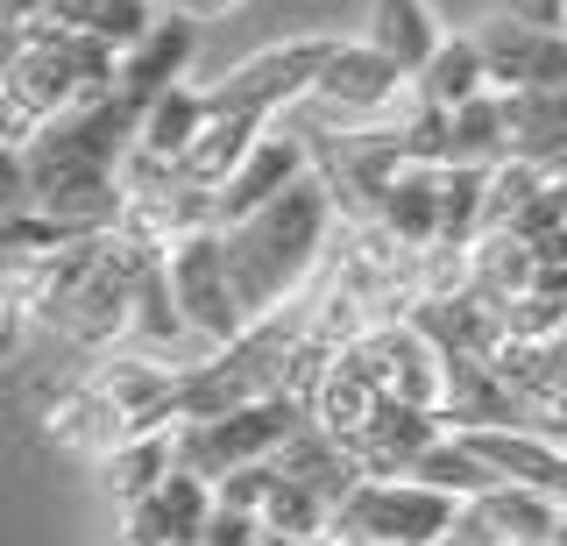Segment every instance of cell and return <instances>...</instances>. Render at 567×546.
<instances>
[{
  "mask_svg": "<svg viewBox=\"0 0 567 546\" xmlns=\"http://www.w3.org/2000/svg\"><path fill=\"white\" fill-rule=\"evenodd\" d=\"M213 235H220V270H227L241 327L270 320V312H284L319 270H327V241H333L327 185L306 171V178L291 192H277L262 214H248L235 227H213Z\"/></svg>",
  "mask_w": 567,
  "mask_h": 546,
  "instance_id": "1",
  "label": "cell"
},
{
  "mask_svg": "<svg viewBox=\"0 0 567 546\" xmlns=\"http://www.w3.org/2000/svg\"><path fill=\"white\" fill-rule=\"evenodd\" d=\"M106 93H114V50L71 37L50 14L43 22H22V50H14V64L0 72V100H8L29 128H43V121H58L71 107H93Z\"/></svg>",
  "mask_w": 567,
  "mask_h": 546,
  "instance_id": "2",
  "label": "cell"
},
{
  "mask_svg": "<svg viewBox=\"0 0 567 546\" xmlns=\"http://www.w3.org/2000/svg\"><path fill=\"white\" fill-rule=\"evenodd\" d=\"M291 433H306V404L277 391V398L235 404V412H220V419H185V426H171V462L185 475H199V483H220V475H235V468L270 462Z\"/></svg>",
  "mask_w": 567,
  "mask_h": 546,
  "instance_id": "3",
  "label": "cell"
},
{
  "mask_svg": "<svg viewBox=\"0 0 567 546\" xmlns=\"http://www.w3.org/2000/svg\"><path fill=\"white\" fill-rule=\"evenodd\" d=\"M454 525V504L412 475H362L327 511V539L341 546H440Z\"/></svg>",
  "mask_w": 567,
  "mask_h": 546,
  "instance_id": "4",
  "label": "cell"
},
{
  "mask_svg": "<svg viewBox=\"0 0 567 546\" xmlns=\"http://www.w3.org/2000/svg\"><path fill=\"white\" fill-rule=\"evenodd\" d=\"M404 93H412V79H404L383 50L333 37L327 64L312 72V85H306L298 107L319 121L312 135H354V128H383V121L404 107Z\"/></svg>",
  "mask_w": 567,
  "mask_h": 546,
  "instance_id": "5",
  "label": "cell"
},
{
  "mask_svg": "<svg viewBox=\"0 0 567 546\" xmlns=\"http://www.w3.org/2000/svg\"><path fill=\"white\" fill-rule=\"evenodd\" d=\"M327 50L333 37H298V43H270V50H256L248 64H235L227 79H213L199 85V100H206V114H248V121H284L306 100V85L312 72L327 64Z\"/></svg>",
  "mask_w": 567,
  "mask_h": 546,
  "instance_id": "6",
  "label": "cell"
},
{
  "mask_svg": "<svg viewBox=\"0 0 567 546\" xmlns=\"http://www.w3.org/2000/svg\"><path fill=\"white\" fill-rule=\"evenodd\" d=\"M348 369L369 383L377 398L390 404H419V412H440V391H447V369H440L433 341L412 327V320H377L362 327L354 341L341 348Z\"/></svg>",
  "mask_w": 567,
  "mask_h": 546,
  "instance_id": "7",
  "label": "cell"
},
{
  "mask_svg": "<svg viewBox=\"0 0 567 546\" xmlns=\"http://www.w3.org/2000/svg\"><path fill=\"white\" fill-rule=\"evenodd\" d=\"M164 285H171V306L185 333L199 348H227L241 333V312H235V291H227V270H220V235L199 227V235H177L164 249Z\"/></svg>",
  "mask_w": 567,
  "mask_h": 546,
  "instance_id": "8",
  "label": "cell"
},
{
  "mask_svg": "<svg viewBox=\"0 0 567 546\" xmlns=\"http://www.w3.org/2000/svg\"><path fill=\"white\" fill-rule=\"evenodd\" d=\"M475 58H483L489 93H567V37H539L504 14H483L468 29Z\"/></svg>",
  "mask_w": 567,
  "mask_h": 546,
  "instance_id": "9",
  "label": "cell"
},
{
  "mask_svg": "<svg viewBox=\"0 0 567 546\" xmlns=\"http://www.w3.org/2000/svg\"><path fill=\"white\" fill-rule=\"evenodd\" d=\"M306 171H312L306 135H291V128H277V121H270V128L248 143L241 164L220 178V192H213V206H206V220H213V227H235V220H248V214H262V206H270L277 192H291Z\"/></svg>",
  "mask_w": 567,
  "mask_h": 546,
  "instance_id": "10",
  "label": "cell"
},
{
  "mask_svg": "<svg viewBox=\"0 0 567 546\" xmlns=\"http://www.w3.org/2000/svg\"><path fill=\"white\" fill-rule=\"evenodd\" d=\"M85 383L114 404L121 433H171V391H177V369L135 356V348H106V356H93V369H85Z\"/></svg>",
  "mask_w": 567,
  "mask_h": 546,
  "instance_id": "11",
  "label": "cell"
},
{
  "mask_svg": "<svg viewBox=\"0 0 567 546\" xmlns=\"http://www.w3.org/2000/svg\"><path fill=\"white\" fill-rule=\"evenodd\" d=\"M192 50H199V22H192V14H156L150 37L114 58V100L142 114L164 85H177L192 72Z\"/></svg>",
  "mask_w": 567,
  "mask_h": 546,
  "instance_id": "12",
  "label": "cell"
},
{
  "mask_svg": "<svg viewBox=\"0 0 567 546\" xmlns=\"http://www.w3.org/2000/svg\"><path fill=\"white\" fill-rule=\"evenodd\" d=\"M206 518H213V483L171 468L150 497L121 504V546H192Z\"/></svg>",
  "mask_w": 567,
  "mask_h": 546,
  "instance_id": "13",
  "label": "cell"
},
{
  "mask_svg": "<svg viewBox=\"0 0 567 546\" xmlns=\"http://www.w3.org/2000/svg\"><path fill=\"white\" fill-rule=\"evenodd\" d=\"M433 440H440V412L377 398V412L362 419V433H354L341 454L354 462V475H404L425 447H433Z\"/></svg>",
  "mask_w": 567,
  "mask_h": 546,
  "instance_id": "14",
  "label": "cell"
},
{
  "mask_svg": "<svg viewBox=\"0 0 567 546\" xmlns=\"http://www.w3.org/2000/svg\"><path fill=\"white\" fill-rule=\"evenodd\" d=\"M504 150L532 171L567 164V93H504Z\"/></svg>",
  "mask_w": 567,
  "mask_h": 546,
  "instance_id": "15",
  "label": "cell"
},
{
  "mask_svg": "<svg viewBox=\"0 0 567 546\" xmlns=\"http://www.w3.org/2000/svg\"><path fill=\"white\" fill-rule=\"evenodd\" d=\"M433 220H440V164H398L377 199V227L398 249H433Z\"/></svg>",
  "mask_w": 567,
  "mask_h": 546,
  "instance_id": "16",
  "label": "cell"
},
{
  "mask_svg": "<svg viewBox=\"0 0 567 546\" xmlns=\"http://www.w3.org/2000/svg\"><path fill=\"white\" fill-rule=\"evenodd\" d=\"M43 433L58 440L64 454H85V462H106V454H114L121 440H128V433H121V419H114V404H106V398H100L85 377L71 383V391H58V398H50V412H43Z\"/></svg>",
  "mask_w": 567,
  "mask_h": 546,
  "instance_id": "17",
  "label": "cell"
},
{
  "mask_svg": "<svg viewBox=\"0 0 567 546\" xmlns=\"http://www.w3.org/2000/svg\"><path fill=\"white\" fill-rule=\"evenodd\" d=\"M298 404H306V426L312 433H327V440H341V447H348V440L362 433V419L377 412V391L348 369V356H327Z\"/></svg>",
  "mask_w": 567,
  "mask_h": 546,
  "instance_id": "18",
  "label": "cell"
},
{
  "mask_svg": "<svg viewBox=\"0 0 567 546\" xmlns=\"http://www.w3.org/2000/svg\"><path fill=\"white\" fill-rule=\"evenodd\" d=\"M199 121H206V100H199V85L192 79H177L164 85V93L150 100V107L135 114V156H150V164H177V156L192 150V135H199Z\"/></svg>",
  "mask_w": 567,
  "mask_h": 546,
  "instance_id": "19",
  "label": "cell"
},
{
  "mask_svg": "<svg viewBox=\"0 0 567 546\" xmlns=\"http://www.w3.org/2000/svg\"><path fill=\"white\" fill-rule=\"evenodd\" d=\"M270 468L284 475V483H298V490H312V497L319 504H341L348 497V490L354 483H362V475H354V462H348V454H341V440H327V433H291V440H284V447L270 454Z\"/></svg>",
  "mask_w": 567,
  "mask_h": 546,
  "instance_id": "20",
  "label": "cell"
},
{
  "mask_svg": "<svg viewBox=\"0 0 567 546\" xmlns=\"http://www.w3.org/2000/svg\"><path fill=\"white\" fill-rule=\"evenodd\" d=\"M447 37V29L433 22V8H425V0H369V50H383L390 64H398L404 79L419 72L425 58H433V43Z\"/></svg>",
  "mask_w": 567,
  "mask_h": 546,
  "instance_id": "21",
  "label": "cell"
},
{
  "mask_svg": "<svg viewBox=\"0 0 567 546\" xmlns=\"http://www.w3.org/2000/svg\"><path fill=\"white\" fill-rule=\"evenodd\" d=\"M156 0H64L58 14H50V22L58 29H71V37H85V43H100V50H135L142 37H150L156 29Z\"/></svg>",
  "mask_w": 567,
  "mask_h": 546,
  "instance_id": "22",
  "label": "cell"
},
{
  "mask_svg": "<svg viewBox=\"0 0 567 546\" xmlns=\"http://www.w3.org/2000/svg\"><path fill=\"white\" fill-rule=\"evenodd\" d=\"M532 270H539V249L518 235H475L468 241V291L483 298V306H511L525 285H532Z\"/></svg>",
  "mask_w": 567,
  "mask_h": 546,
  "instance_id": "23",
  "label": "cell"
},
{
  "mask_svg": "<svg viewBox=\"0 0 567 546\" xmlns=\"http://www.w3.org/2000/svg\"><path fill=\"white\" fill-rule=\"evenodd\" d=\"M412 93L425 100V107H440V114H454L461 100H475V93H489L475 43H468V37H440V43H433V58H425L419 72H412Z\"/></svg>",
  "mask_w": 567,
  "mask_h": 546,
  "instance_id": "24",
  "label": "cell"
},
{
  "mask_svg": "<svg viewBox=\"0 0 567 546\" xmlns=\"http://www.w3.org/2000/svg\"><path fill=\"white\" fill-rule=\"evenodd\" d=\"M504 93H475L447 114V164L461 171H496L504 164Z\"/></svg>",
  "mask_w": 567,
  "mask_h": 546,
  "instance_id": "25",
  "label": "cell"
},
{
  "mask_svg": "<svg viewBox=\"0 0 567 546\" xmlns=\"http://www.w3.org/2000/svg\"><path fill=\"white\" fill-rule=\"evenodd\" d=\"M404 475H412V483H425V490H440L447 504H468V497H483V490H496V475L475 462V447H468L461 433H440Z\"/></svg>",
  "mask_w": 567,
  "mask_h": 546,
  "instance_id": "26",
  "label": "cell"
},
{
  "mask_svg": "<svg viewBox=\"0 0 567 546\" xmlns=\"http://www.w3.org/2000/svg\"><path fill=\"white\" fill-rule=\"evenodd\" d=\"M483 185H489V171L440 164V220H433L440 249H468V241L483 235Z\"/></svg>",
  "mask_w": 567,
  "mask_h": 546,
  "instance_id": "27",
  "label": "cell"
},
{
  "mask_svg": "<svg viewBox=\"0 0 567 546\" xmlns=\"http://www.w3.org/2000/svg\"><path fill=\"white\" fill-rule=\"evenodd\" d=\"M100 468H106V483H114V497H121V504L150 497V490L177 468V462H171V433H128Z\"/></svg>",
  "mask_w": 567,
  "mask_h": 546,
  "instance_id": "28",
  "label": "cell"
},
{
  "mask_svg": "<svg viewBox=\"0 0 567 546\" xmlns=\"http://www.w3.org/2000/svg\"><path fill=\"white\" fill-rule=\"evenodd\" d=\"M489 14L518 29H539V37H567V0H489Z\"/></svg>",
  "mask_w": 567,
  "mask_h": 546,
  "instance_id": "29",
  "label": "cell"
},
{
  "mask_svg": "<svg viewBox=\"0 0 567 546\" xmlns=\"http://www.w3.org/2000/svg\"><path fill=\"white\" fill-rule=\"evenodd\" d=\"M192 546H262V525L248 518V511H220V504H213V518L199 525Z\"/></svg>",
  "mask_w": 567,
  "mask_h": 546,
  "instance_id": "30",
  "label": "cell"
},
{
  "mask_svg": "<svg viewBox=\"0 0 567 546\" xmlns=\"http://www.w3.org/2000/svg\"><path fill=\"white\" fill-rule=\"evenodd\" d=\"M29 214V164L22 150H0V220Z\"/></svg>",
  "mask_w": 567,
  "mask_h": 546,
  "instance_id": "31",
  "label": "cell"
},
{
  "mask_svg": "<svg viewBox=\"0 0 567 546\" xmlns=\"http://www.w3.org/2000/svg\"><path fill=\"white\" fill-rule=\"evenodd\" d=\"M29 320H22V312H0V362H14V356H22V341H29Z\"/></svg>",
  "mask_w": 567,
  "mask_h": 546,
  "instance_id": "32",
  "label": "cell"
},
{
  "mask_svg": "<svg viewBox=\"0 0 567 546\" xmlns=\"http://www.w3.org/2000/svg\"><path fill=\"white\" fill-rule=\"evenodd\" d=\"M64 0H0V22H43V14H58Z\"/></svg>",
  "mask_w": 567,
  "mask_h": 546,
  "instance_id": "33",
  "label": "cell"
},
{
  "mask_svg": "<svg viewBox=\"0 0 567 546\" xmlns=\"http://www.w3.org/2000/svg\"><path fill=\"white\" fill-rule=\"evenodd\" d=\"M29 135H35V128H29V121H22V114L8 107V100H0V150H22Z\"/></svg>",
  "mask_w": 567,
  "mask_h": 546,
  "instance_id": "34",
  "label": "cell"
},
{
  "mask_svg": "<svg viewBox=\"0 0 567 546\" xmlns=\"http://www.w3.org/2000/svg\"><path fill=\"white\" fill-rule=\"evenodd\" d=\"M227 8H241V0H171V14H192V22L199 14H227Z\"/></svg>",
  "mask_w": 567,
  "mask_h": 546,
  "instance_id": "35",
  "label": "cell"
},
{
  "mask_svg": "<svg viewBox=\"0 0 567 546\" xmlns=\"http://www.w3.org/2000/svg\"><path fill=\"white\" fill-rule=\"evenodd\" d=\"M546 546H567V518H560V525H554V533H546Z\"/></svg>",
  "mask_w": 567,
  "mask_h": 546,
  "instance_id": "36",
  "label": "cell"
}]
</instances>
